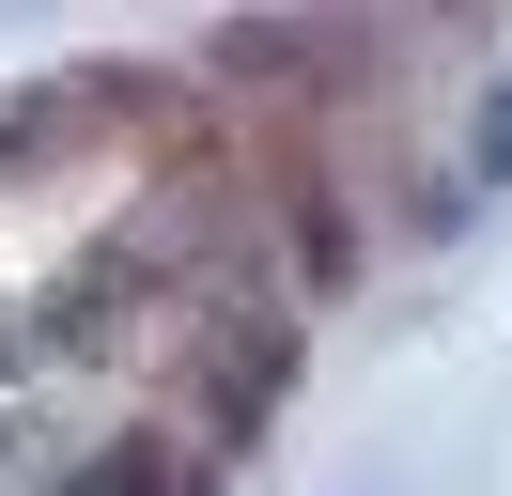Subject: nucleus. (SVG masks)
<instances>
[{"instance_id":"f257e3e1","label":"nucleus","mask_w":512,"mask_h":496,"mask_svg":"<svg viewBox=\"0 0 512 496\" xmlns=\"http://www.w3.org/2000/svg\"><path fill=\"white\" fill-rule=\"evenodd\" d=\"M78 496H171V450H140V465H109V481H78Z\"/></svg>"},{"instance_id":"f03ea898","label":"nucleus","mask_w":512,"mask_h":496,"mask_svg":"<svg viewBox=\"0 0 512 496\" xmlns=\"http://www.w3.org/2000/svg\"><path fill=\"white\" fill-rule=\"evenodd\" d=\"M481 171H512V93H497V109H481Z\"/></svg>"}]
</instances>
